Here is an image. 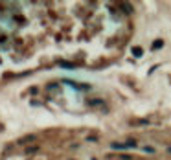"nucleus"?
<instances>
[{
    "label": "nucleus",
    "mask_w": 171,
    "mask_h": 160,
    "mask_svg": "<svg viewBox=\"0 0 171 160\" xmlns=\"http://www.w3.org/2000/svg\"><path fill=\"white\" fill-rule=\"evenodd\" d=\"M133 53H134V57H140V55H142L144 52H142V48H138V46H134V48H133Z\"/></svg>",
    "instance_id": "f257e3e1"
},
{
    "label": "nucleus",
    "mask_w": 171,
    "mask_h": 160,
    "mask_svg": "<svg viewBox=\"0 0 171 160\" xmlns=\"http://www.w3.org/2000/svg\"><path fill=\"white\" fill-rule=\"evenodd\" d=\"M155 48H162V41H158V42H155V44H153V50Z\"/></svg>",
    "instance_id": "f03ea898"
}]
</instances>
